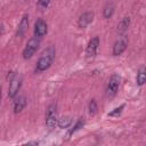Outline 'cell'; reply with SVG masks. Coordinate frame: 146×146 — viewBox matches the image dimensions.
Instances as JSON below:
<instances>
[{
  "label": "cell",
  "instance_id": "obj_17",
  "mask_svg": "<svg viewBox=\"0 0 146 146\" xmlns=\"http://www.w3.org/2000/svg\"><path fill=\"white\" fill-rule=\"evenodd\" d=\"M89 113L91 114V115H94V114H96L97 113V110H98V106H97V103H96V100L95 99H91L90 100V103H89Z\"/></svg>",
  "mask_w": 146,
  "mask_h": 146
},
{
  "label": "cell",
  "instance_id": "obj_7",
  "mask_svg": "<svg viewBox=\"0 0 146 146\" xmlns=\"http://www.w3.org/2000/svg\"><path fill=\"white\" fill-rule=\"evenodd\" d=\"M98 46H99V38H98V36H94V38L89 41V43H88V46H87L86 55H87L88 57H94V56L96 55V52H97Z\"/></svg>",
  "mask_w": 146,
  "mask_h": 146
},
{
  "label": "cell",
  "instance_id": "obj_13",
  "mask_svg": "<svg viewBox=\"0 0 146 146\" xmlns=\"http://www.w3.org/2000/svg\"><path fill=\"white\" fill-rule=\"evenodd\" d=\"M129 25H130V18H129V17H124V18L119 23V25H117V30H119V32H120V33L125 32V31L128 30Z\"/></svg>",
  "mask_w": 146,
  "mask_h": 146
},
{
  "label": "cell",
  "instance_id": "obj_19",
  "mask_svg": "<svg viewBox=\"0 0 146 146\" xmlns=\"http://www.w3.org/2000/svg\"><path fill=\"white\" fill-rule=\"evenodd\" d=\"M49 2H50V0H39V2H38V8H39L40 10H44V9H47V7L49 6Z\"/></svg>",
  "mask_w": 146,
  "mask_h": 146
},
{
  "label": "cell",
  "instance_id": "obj_14",
  "mask_svg": "<svg viewBox=\"0 0 146 146\" xmlns=\"http://www.w3.org/2000/svg\"><path fill=\"white\" fill-rule=\"evenodd\" d=\"M71 123H72V120H71V117H70V116H63V117L58 119V122H57L58 127H59V128H62V129L68 128V127L71 125Z\"/></svg>",
  "mask_w": 146,
  "mask_h": 146
},
{
  "label": "cell",
  "instance_id": "obj_16",
  "mask_svg": "<svg viewBox=\"0 0 146 146\" xmlns=\"http://www.w3.org/2000/svg\"><path fill=\"white\" fill-rule=\"evenodd\" d=\"M84 125V120H83V117H80L78 121H76V123L74 124V127L70 130V132H68V135H72V133H74L75 131H78V130H80L82 127Z\"/></svg>",
  "mask_w": 146,
  "mask_h": 146
},
{
  "label": "cell",
  "instance_id": "obj_9",
  "mask_svg": "<svg viewBox=\"0 0 146 146\" xmlns=\"http://www.w3.org/2000/svg\"><path fill=\"white\" fill-rule=\"evenodd\" d=\"M94 16H95V14H94L92 11H87V13L82 14V15L80 16L79 21H78V25H79V27H81V29L87 27V26L92 22Z\"/></svg>",
  "mask_w": 146,
  "mask_h": 146
},
{
  "label": "cell",
  "instance_id": "obj_4",
  "mask_svg": "<svg viewBox=\"0 0 146 146\" xmlns=\"http://www.w3.org/2000/svg\"><path fill=\"white\" fill-rule=\"evenodd\" d=\"M39 46H40V38H39V36H34V38L30 39V40L27 41V43H26L24 50H23V58H24V59L31 58V57L35 54V51L38 50Z\"/></svg>",
  "mask_w": 146,
  "mask_h": 146
},
{
  "label": "cell",
  "instance_id": "obj_3",
  "mask_svg": "<svg viewBox=\"0 0 146 146\" xmlns=\"http://www.w3.org/2000/svg\"><path fill=\"white\" fill-rule=\"evenodd\" d=\"M44 117H46V125L49 129H52L57 124L58 119H57V105L56 104H50L47 107Z\"/></svg>",
  "mask_w": 146,
  "mask_h": 146
},
{
  "label": "cell",
  "instance_id": "obj_2",
  "mask_svg": "<svg viewBox=\"0 0 146 146\" xmlns=\"http://www.w3.org/2000/svg\"><path fill=\"white\" fill-rule=\"evenodd\" d=\"M21 86H22V78H21V75H18L17 73H11L10 72L8 96L10 98H14L18 94V90L21 89Z\"/></svg>",
  "mask_w": 146,
  "mask_h": 146
},
{
  "label": "cell",
  "instance_id": "obj_11",
  "mask_svg": "<svg viewBox=\"0 0 146 146\" xmlns=\"http://www.w3.org/2000/svg\"><path fill=\"white\" fill-rule=\"evenodd\" d=\"M25 106H26V98L24 96H19L14 102V112L15 113H19V112H22V110Z\"/></svg>",
  "mask_w": 146,
  "mask_h": 146
},
{
  "label": "cell",
  "instance_id": "obj_18",
  "mask_svg": "<svg viewBox=\"0 0 146 146\" xmlns=\"http://www.w3.org/2000/svg\"><path fill=\"white\" fill-rule=\"evenodd\" d=\"M123 108H124V105H121V106H119V107H115V108H114L113 111H111L107 115H108V116H119V115L122 113Z\"/></svg>",
  "mask_w": 146,
  "mask_h": 146
},
{
  "label": "cell",
  "instance_id": "obj_5",
  "mask_svg": "<svg viewBox=\"0 0 146 146\" xmlns=\"http://www.w3.org/2000/svg\"><path fill=\"white\" fill-rule=\"evenodd\" d=\"M120 82H121V78L116 73H114L110 78L108 83H107V88H106V96H107V98H113L117 94Z\"/></svg>",
  "mask_w": 146,
  "mask_h": 146
},
{
  "label": "cell",
  "instance_id": "obj_6",
  "mask_svg": "<svg viewBox=\"0 0 146 146\" xmlns=\"http://www.w3.org/2000/svg\"><path fill=\"white\" fill-rule=\"evenodd\" d=\"M47 23L44 19L42 18H39L36 22H35V25H34V34L35 36H39V38H42L46 33H47Z\"/></svg>",
  "mask_w": 146,
  "mask_h": 146
},
{
  "label": "cell",
  "instance_id": "obj_10",
  "mask_svg": "<svg viewBox=\"0 0 146 146\" xmlns=\"http://www.w3.org/2000/svg\"><path fill=\"white\" fill-rule=\"evenodd\" d=\"M27 29H29V15L25 14L21 22H19V25H18V29H17V35L18 36H23L26 32H27Z\"/></svg>",
  "mask_w": 146,
  "mask_h": 146
},
{
  "label": "cell",
  "instance_id": "obj_8",
  "mask_svg": "<svg viewBox=\"0 0 146 146\" xmlns=\"http://www.w3.org/2000/svg\"><path fill=\"white\" fill-rule=\"evenodd\" d=\"M127 46H128V40L125 38H121L119 39L114 46H113V55L114 56H119L121 55L125 49H127Z\"/></svg>",
  "mask_w": 146,
  "mask_h": 146
},
{
  "label": "cell",
  "instance_id": "obj_12",
  "mask_svg": "<svg viewBox=\"0 0 146 146\" xmlns=\"http://www.w3.org/2000/svg\"><path fill=\"white\" fill-rule=\"evenodd\" d=\"M136 81H137V84L138 86H143L146 82V67L145 66H143V67L139 68V71L137 73Z\"/></svg>",
  "mask_w": 146,
  "mask_h": 146
},
{
  "label": "cell",
  "instance_id": "obj_1",
  "mask_svg": "<svg viewBox=\"0 0 146 146\" xmlns=\"http://www.w3.org/2000/svg\"><path fill=\"white\" fill-rule=\"evenodd\" d=\"M55 54H56V50L52 46L48 47L40 56V58L38 59V63H36V71L39 72H42V71H46L47 68L50 67V65L52 64L54 62V58H55Z\"/></svg>",
  "mask_w": 146,
  "mask_h": 146
},
{
  "label": "cell",
  "instance_id": "obj_15",
  "mask_svg": "<svg viewBox=\"0 0 146 146\" xmlns=\"http://www.w3.org/2000/svg\"><path fill=\"white\" fill-rule=\"evenodd\" d=\"M114 13V3L112 2H108L105 7H104V10H103V15L105 18H110Z\"/></svg>",
  "mask_w": 146,
  "mask_h": 146
}]
</instances>
